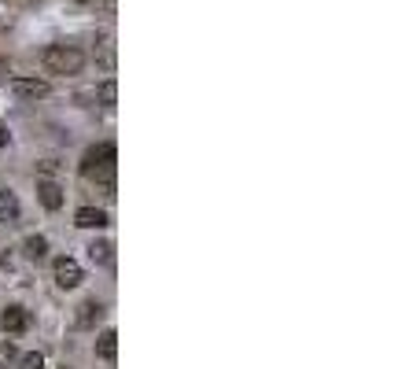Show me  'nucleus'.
<instances>
[{"label": "nucleus", "mask_w": 420, "mask_h": 369, "mask_svg": "<svg viewBox=\"0 0 420 369\" xmlns=\"http://www.w3.org/2000/svg\"><path fill=\"white\" fill-rule=\"evenodd\" d=\"M11 92L23 96V100H44L52 85L44 82V78H11Z\"/></svg>", "instance_id": "3"}, {"label": "nucleus", "mask_w": 420, "mask_h": 369, "mask_svg": "<svg viewBox=\"0 0 420 369\" xmlns=\"http://www.w3.org/2000/svg\"><path fill=\"white\" fill-rule=\"evenodd\" d=\"M19 196H15L11 188H0V226H11V222H19Z\"/></svg>", "instance_id": "7"}, {"label": "nucleus", "mask_w": 420, "mask_h": 369, "mask_svg": "<svg viewBox=\"0 0 420 369\" xmlns=\"http://www.w3.org/2000/svg\"><path fill=\"white\" fill-rule=\"evenodd\" d=\"M44 255H48V240H44V236H30V240H26V259L41 262Z\"/></svg>", "instance_id": "12"}, {"label": "nucleus", "mask_w": 420, "mask_h": 369, "mask_svg": "<svg viewBox=\"0 0 420 369\" xmlns=\"http://www.w3.org/2000/svg\"><path fill=\"white\" fill-rule=\"evenodd\" d=\"M44 67L52 74H82L85 56H82V48H74V44H48L44 48Z\"/></svg>", "instance_id": "1"}, {"label": "nucleus", "mask_w": 420, "mask_h": 369, "mask_svg": "<svg viewBox=\"0 0 420 369\" xmlns=\"http://www.w3.org/2000/svg\"><path fill=\"white\" fill-rule=\"evenodd\" d=\"M0 329H4L8 336L26 332V329H30V310H26V307H19V303L4 307V314H0Z\"/></svg>", "instance_id": "5"}, {"label": "nucleus", "mask_w": 420, "mask_h": 369, "mask_svg": "<svg viewBox=\"0 0 420 369\" xmlns=\"http://www.w3.org/2000/svg\"><path fill=\"white\" fill-rule=\"evenodd\" d=\"M115 155H118V152H115V144H111V140L96 144V148H89L85 159H82V174H85V178H104V181H111Z\"/></svg>", "instance_id": "2"}, {"label": "nucleus", "mask_w": 420, "mask_h": 369, "mask_svg": "<svg viewBox=\"0 0 420 369\" xmlns=\"http://www.w3.org/2000/svg\"><path fill=\"white\" fill-rule=\"evenodd\" d=\"M111 251H115V248H111V240H92V244H89V259L100 262V266H107L111 259H115Z\"/></svg>", "instance_id": "11"}, {"label": "nucleus", "mask_w": 420, "mask_h": 369, "mask_svg": "<svg viewBox=\"0 0 420 369\" xmlns=\"http://www.w3.org/2000/svg\"><path fill=\"white\" fill-rule=\"evenodd\" d=\"M15 362V344L11 340H0V369H8Z\"/></svg>", "instance_id": "15"}, {"label": "nucleus", "mask_w": 420, "mask_h": 369, "mask_svg": "<svg viewBox=\"0 0 420 369\" xmlns=\"http://www.w3.org/2000/svg\"><path fill=\"white\" fill-rule=\"evenodd\" d=\"M37 200L48 207V211H59L63 207V188L56 181H37Z\"/></svg>", "instance_id": "9"}, {"label": "nucleus", "mask_w": 420, "mask_h": 369, "mask_svg": "<svg viewBox=\"0 0 420 369\" xmlns=\"http://www.w3.org/2000/svg\"><path fill=\"white\" fill-rule=\"evenodd\" d=\"M59 369H67V365H59Z\"/></svg>", "instance_id": "18"}, {"label": "nucleus", "mask_w": 420, "mask_h": 369, "mask_svg": "<svg viewBox=\"0 0 420 369\" xmlns=\"http://www.w3.org/2000/svg\"><path fill=\"white\" fill-rule=\"evenodd\" d=\"M52 277H56L59 288H78L82 284V266L63 255V259H56V266H52Z\"/></svg>", "instance_id": "4"}, {"label": "nucleus", "mask_w": 420, "mask_h": 369, "mask_svg": "<svg viewBox=\"0 0 420 369\" xmlns=\"http://www.w3.org/2000/svg\"><path fill=\"white\" fill-rule=\"evenodd\" d=\"M96 355H100L104 362H115V355H118V332L115 329L100 332V340H96Z\"/></svg>", "instance_id": "10"}, {"label": "nucleus", "mask_w": 420, "mask_h": 369, "mask_svg": "<svg viewBox=\"0 0 420 369\" xmlns=\"http://www.w3.org/2000/svg\"><path fill=\"white\" fill-rule=\"evenodd\" d=\"M19 369H44V355L41 351H30V355H23Z\"/></svg>", "instance_id": "14"}, {"label": "nucleus", "mask_w": 420, "mask_h": 369, "mask_svg": "<svg viewBox=\"0 0 420 369\" xmlns=\"http://www.w3.org/2000/svg\"><path fill=\"white\" fill-rule=\"evenodd\" d=\"M104 317V303H96V299H85L82 307H78L74 314V325L78 329H96V322Z\"/></svg>", "instance_id": "6"}, {"label": "nucleus", "mask_w": 420, "mask_h": 369, "mask_svg": "<svg viewBox=\"0 0 420 369\" xmlns=\"http://www.w3.org/2000/svg\"><path fill=\"white\" fill-rule=\"evenodd\" d=\"M115 100H118V85L115 82H104L100 85V104L104 107H115Z\"/></svg>", "instance_id": "13"}, {"label": "nucleus", "mask_w": 420, "mask_h": 369, "mask_svg": "<svg viewBox=\"0 0 420 369\" xmlns=\"http://www.w3.org/2000/svg\"><path fill=\"white\" fill-rule=\"evenodd\" d=\"M0 148H8V130L0 126Z\"/></svg>", "instance_id": "16"}, {"label": "nucleus", "mask_w": 420, "mask_h": 369, "mask_svg": "<svg viewBox=\"0 0 420 369\" xmlns=\"http://www.w3.org/2000/svg\"><path fill=\"white\" fill-rule=\"evenodd\" d=\"M78 4H89V0H78Z\"/></svg>", "instance_id": "17"}, {"label": "nucleus", "mask_w": 420, "mask_h": 369, "mask_svg": "<svg viewBox=\"0 0 420 369\" xmlns=\"http://www.w3.org/2000/svg\"><path fill=\"white\" fill-rule=\"evenodd\" d=\"M74 226H82V229H104L107 226V214L100 211V207H82V211L74 214Z\"/></svg>", "instance_id": "8"}]
</instances>
